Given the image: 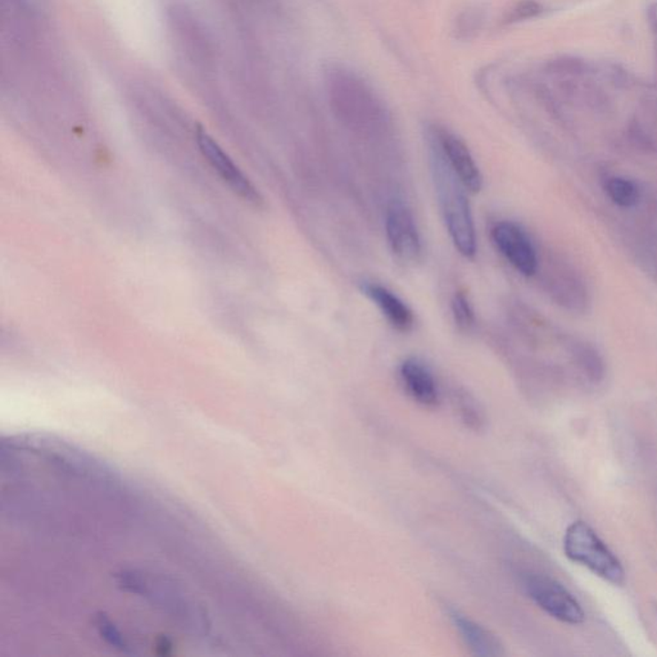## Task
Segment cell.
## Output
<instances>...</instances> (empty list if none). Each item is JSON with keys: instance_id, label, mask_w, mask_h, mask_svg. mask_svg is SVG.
Returning a JSON list of instances; mask_svg holds the SVG:
<instances>
[{"instance_id": "9", "label": "cell", "mask_w": 657, "mask_h": 657, "mask_svg": "<svg viewBox=\"0 0 657 657\" xmlns=\"http://www.w3.org/2000/svg\"><path fill=\"white\" fill-rule=\"evenodd\" d=\"M404 389L418 403L426 407L437 406L439 390L437 381L429 367L418 358H407L400 367Z\"/></svg>"}, {"instance_id": "16", "label": "cell", "mask_w": 657, "mask_h": 657, "mask_svg": "<svg viewBox=\"0 0 657 657\" xmlns=\"http://www.w3.org/2000/svg\"><path fill=\"white\" fill-rule=\"evenodd\" d=\"M484 22V12L481 8H473L464 13L463 19L458 21V34H464L465 37L470 34H475L481 30Z\"/></svg>"}, {"instance_id": "15", "label": "cell", "mask_w": 657, "mask_h": 657, "mask_svg": "<svg viewBox=\"0 0 657 657\" xmlns=\"http://www.w3.org/2000/svg\"><path fill=\"white\" fill-rule=\"evenodd\" d=\"M544 12V8L535 0H525V2L519 3L515 8H512V12L507 16L506 21L509 24L513 22H521L525 20L535 19Z\"/></svg>"}, {"instance_id": "6", "label": "cell", "mask_w": 657, "mask_h": 657, "mask_svg": "<svg viewBox=\"0 0 657 657\" xmlns=\"http://www.w3.org/2000/svg\"><path fill=\"white\" fill-rule=\"evenodd\" d=\"M492 239L499 254L525 277L538 270V257L527 232L512 221H502L492 229Z\"/></svg>"}, {"instance_id": "12", "label": "cell", "mask_w": 657, "mask_h": 657, "mask_svg": "<svg viewBox=\"0 0 657 657\" xmlns=\"http://www.w3.org/2000/svg\"><path fill=\"white\" fill-rule=\"evenodd\" d=\"M452 312L456 325L464 332H469L474 326L475 315L469 298L463 292H458L452 300Z\"/></svg>"}, {"instance_id": "14", "label": "cell", "mask_w": 657, "mask_h": 657, "mask_svg": "<svg viewBox=\"0 0 657 657\" xmlns=\"http://www.w3.org/2000/svg\"><path fill=\"white\" fill-rule=\"evenodd\" d=\"M97 627L98 630H99L100 636H102L108 644L114 645L116 648H120V650H129L128 642L125 641L122 634L120 633V630H117V628L114 627V625L112 624L106 616H98Z\"/></svg>"}, {"instance_id": "17", "label": "cell", "mask_w": 657, "mask_h": 657, "mask_svg": "<svg viewBox=\"0 0 657 657\" xmlns=\"http://www.w3.org/2000/svg\"><path fill=\"white\" fill-rule=\"evenodd\" d=\"M584 63L574 59H560L548 63V74H583Z\"/></svg>"}, {"instance_id": "2", "label": "cell", "mask_w": 657, "mask_h": 657, "mask_svg": "<svg viewBox=\"0 0 657 657\" xmlns=\"http://www.w3.org/2000/svg\"><path fill=\"white\" fill-rule=\"evenodd\" d=\"M564 551L570 560L583 565L609 583H624L625 572L622 562L596 535L595 530L583 521H576L567 528L564 536Z\"/></svg>"}, {"instance_id": "13", "label": "cell", "mask_w": 657, "mask_h": 657, "mask_svg": "<svg viewBox=\"0 0 657 657\" xmlns=\"http://www.w3.org/2000/svg\"><path fill=\"white\" fill-rule=\"evenodd\" d=\"M574 356L578 358L579 364L590 372L591 377H598L602 370V361L595 348L585 343L573 344Z\"/></svg>"}, {"instance_id": "1", "label": "cell", "mask_w": 657, "mask_h": 657, "mask_svg": "<svg viewBox=\"0 0 657 657\" xmlns=\"http://www.w3.org/2000/svg\"><path fill=\"white\" fill-rule=\"evenodd\" d=\"M429 162L442 216L456 249L464 257L476 254V232L466 188L447 162L441 146L426 130Z\"/></svg>"}, {"instance_id": "4", "label": "cell", "mask_w": 657, "mask_h": 657, "mask_svg": "<svg viewBox=\"0 0 657 657\" xmlns=\"http://www.w3.org/2000/svg\"><path fill=\"white\" fill-rule=\"evenodd\" d=\"M386 232L390 251L404 265L418 262L423 254L418 225L409 208L401 202H393L387 209Z\"/></svg>"}, {"instance_id": "8", "label": "cell", "mask_w": 657, "mask_h": 657, "mask_svg": "<svg viewBox=\"0 0 657 657\" xmlns=\"http://www.w3.org/2000/svg\"><path fill=\"white\" fill-rule=\"evenodd\" d=\"M364 294L380 309L383 317L395 330L401 332H410L414 328L415 317L409 306L387 286L378 283H366L361 286Z\"/></svg>"}, {"instance_id": "5", "label": "cell", "mask_w": 657, "mask_h": 657, "mask_svg": "<svg viewBox=\"0 0 657 657\" xmlns=\"http://www.w3.org/2000/svg\"><path fill=\"white\" fill-rule=\"evenodd\" d=\"M427 130L437 140L450 168L464 184L466 191L470 193H479L483 188V176L464 140L442 126L430 125Z\"/></svg>"}, {"instance_id": "7", "label": "cell", "mask_w": 657, "mask_h": 657, "mask_svg": "<svg viewBox=\"0 0 657 657\" xmlns=\"http://www.w3.org/2000/svg\"><path fill=\"white\" fill-rule=\"evenodd\" d=\"M197 143L203 156L211 163L212 168L219 172L220 176L229 184L235 193L252 205H262V197L258 193L257 189L244 176L243 172L229 159L228 154H225V152L203 129H198Z\"/></svg>"}, {"instance_id": "3", "label": "cell", "mask_w": 657, "mask_h": 657, "mask_svg": "<svg viewBox=\"0 0 657 657\" xmlns=\"http://www.w3.org/2000/svg\"><path fill=\"white\" fill-rule=\"evenodd\" d=\"M523 584L525 592L536 606L556 621L567 624L584 622L585 614L581 604L555 579L542 574H528L524 576Z\"/></svg>"}, {"instance_id": "11", "label": "cell", "mask_w": 657, "mask_h": 657, "mask_svg": "<svg viewBox=\"0 0 657 657\" xmlns=\"http://www.w3.org/2000/svg\"><path fill=\"white\" fill-rule=\"evenodd\" d=\"M605 189L610 199L621 207H632L638 202V186L632 180L621 176L610 177Z\"/></svg>"}, {"instance_id": "10", "label": "cell", "mask_w": 657, "mask_h": 657, "mask_svg": "<svg viewBox=\"0 0 657 657\" xmlns=\"http://www.w3.org/2000/svg\"><path fill=\"white\" fill-rule=\"evenodd\" d=\"M450 619L456 630L461 634L465 644L478 656L495 657L504 655V650L497 638L478 622L470 621L458 611H450Z\"/></svg>"}]
</instances>
